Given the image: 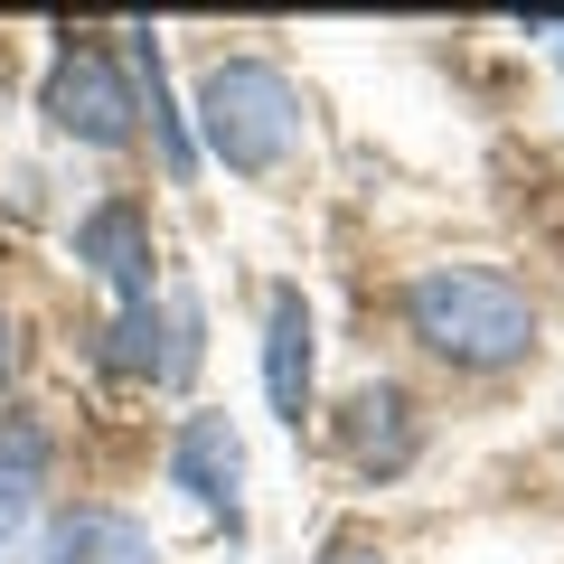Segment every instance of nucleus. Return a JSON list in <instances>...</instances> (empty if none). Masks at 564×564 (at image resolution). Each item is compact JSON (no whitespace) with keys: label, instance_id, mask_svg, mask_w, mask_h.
Wrapping results in <instances>:
<instances>
[{"label":"nucleus","instance_id":"f257e3e1","mask_svg":"<svg viewBox=\"0 0 564 564\" xmlns=\"http://www.w3.org/2000/svg\"><path fill=\"white\" fill-rule=\"evenodd\" d=\"M404 321L452 367H518L536 348V302H527L499 263H433V273H414Z\"/></svg>","mask_w":564,"mask_h":564},{"label":"nucleus","instance_id":"f03ea898","mask_svg":"<svg viewBox=\"0 0 564 564\" xmlns=\"http://www.w3.org/2000/svg\"><path fill=\"white\" fill-rule=\"evenodd\" d=\"M198 132H207V151H217L236 180H273V170L292 161V141H302V95H292L282 66L226 57V66H207V85H198Z\"/></svg>","mask_w":564,"mask_h":564},{"label":"nucleus","instance_id":"7ed1b4c3","mask_svg":"<svg viewBox=\"0 0 564 564\" xmlns=\"http://www.w3.org/2000/svg\"><path fill=\"white\" fill-rule=\"evenodd\" d=\"M132 113H141V95L122 85V66L104 57V47H66L57 57V76H47V122H57V132L113 151V141H132Z\"/></svg>","mask_w":564,"mask_h":564},{"label":"nucleus","instance_id":"20e7f679","mask_svg":"<svg viewBox=\"0 0 564 564\" xmlns=\"http://www.w3.org/2000/svg\"><path fill=\"white\" fill-rule=\"evenodd\" d=\"M339 452H348V470L358 480H395V470H414V452H423V433H414V395L404 386H358V395L339 404Z\"/></svg>","mask_w":564,"mask_h":564},{"label":"nucleus","instance_id":"39448f33","mask_svg":"<svg viewBox=\"0 0 564 564\" xmlns=\"http://www.w3.org/2000/svg\"><path fill=\"white\" fill-rule=\"evenodd\" d=\"M170 480H180L207 518L245 527V443H236V423H226V414H188L180 423V443H170Z\"/></svg>","mask_w":564,"mask_h":564},{"label":"nucleus","instance_id":"423d86ee","mask_svg":"<svg viewBox=\"0 0 564 564\" xmlns=\"http://www.w3.org/2000/svg\"><path fill=\"white\" fill-rule=\"evenodd\" d=\"M311 358H321V339H311V302H302V292H273V302H263V395H273L282 423L311 414Z\"/></svg>","mask_w":564,"mask_h":564},{"label":"nucleus","instance_id":"0eeeda50","mask_svg":"<svg viewBox=\"0 0 564 564\" xmlns=\"http://www.w3.org/2000/svg\"><path fill=\"white\" fill-rule=\"evenodd\" d=\"M76 254L95 263L104 282H113L122 302H151V217H141L132 198H104V207H85V226H76Z\"/></svg>","mask_w":564,"mask_h":564},{"label":"nucleus","instance_id":"6e6552de","mask_svg":"<svg viewBox=\"0 0 564 564\" xmlns=\"http://www.w3.org/2000/svg\"><path fill=\"white\" fill-rule=\"evenodd\" d=\"M47 564H161V536L122 508H76L47 527Z\"/></svg>","mask_w":564,"mask_h":564},{"label":"nucleus","instance_id":"1a4fd4ad","mask_svg":"<svg viewBox=\"0 0 564 564\" xmlns=\"http://www.w3.org/2000/svg\"><path fill=\"white\" fill-rule=\"evenodd\" d=\"M39 470H47V443H39V423H0V527H20V508H29V489H39Z\"/></svg>","mask_w":564,"mask_h":564},{"label":"nucleus","instance_id":"9d476101","mask_svg":"<svg viewBox=\"0 0 564 564\" xmlns=\"http://www.w3.org/2000/svg\"><path fill=\"white\" fill-rule=\"evenodd\" d=\"M132 66H141V95H151V122H161V141H170V180H188V132H180V113H170V76H161V39L151 29H132Z\"/></svg>","mask_w":564,"mask_h":564},{"label":"nucleus","instance_id":"9b49d317","mask_svg":"<svg viewBox=\"0 0 564 564\" xmlns=\"http://www.w3.org/2000/svg\"><path fill=\"white\" fill-rule=\"evenodd\" d=\"M113 367H122V377H170L161 311H151V302H122V311H113Z\"/></svg>","mask_w":564,"mask_h":564},{"label":"nucleus","instance_id":"f8f14e48","mask_svg":"<svg viewBox=\"0 0 564 564\" xmlns=\"http://www.w3.org/2000/svg\"><path fill=\"white\" fill-rule=\"evenodd\" d=\"M321 564H386V545L367 536V527H339V536L321 545Z\"/></svg>","mask_w":564,"mask_h":564},{"label":"nucleus","instance_id":"ddd939ff","mask_svg":"<svg viewBox=\"0 0 564 564\" xmlns=\"http://www.w3.org/2000/svg\"><path fill=\"white\" fill-rule=\"evenodd\" d=\"M0 377H10V321H0Z\"/></svg>","mask_w":564,"mask_h":564}]
</instances>
